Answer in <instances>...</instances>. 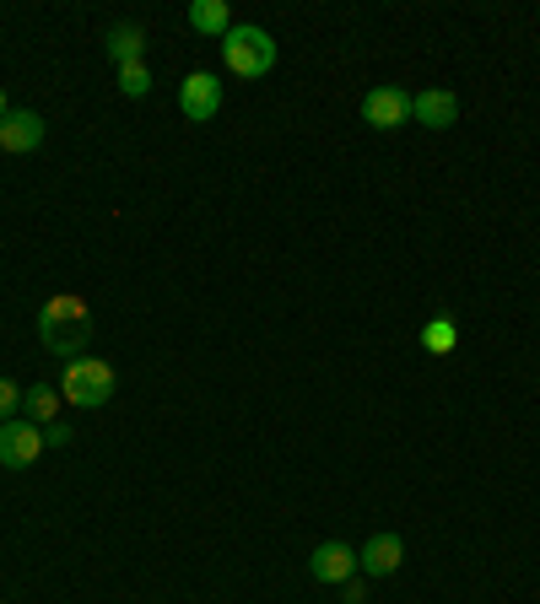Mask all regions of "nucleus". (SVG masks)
Listing matches in <instances>:
<instances>
[{
	"instance_id": "obj_14",
	"label": "nucleus",
	"mask_w": 540,
	"mask_h": 604,
	"mask_svg": "<svg viewBox=\"0 0 540 604\" xmlns=\"http://www.w3.org/2000/svg\"><path fill=\"white\" fill-rule=\"evenodd\" d=\"M459 346V324L449 314H438V319L421 324V351H432V357H449Z\"/></svg>"
},
{
	"instance_id": "obj_5",
	"label": "nucleus",
	"mask_w": 540,
	"mask_h": 604,
	"mask_svg": "<svg viewBox=\"0 0 540 604\" xmlns=\"http://www.w3.org/2000/svg\"><path fill=\"white\" fill-rule=\"evenodd\" d=\"M179 109H184V120H195V124L216 120V109H222V81L211 76V71L184 76V86H179Z\"/></svg>"
},
{
	"instance_id": "obj_12",
	"label": "nucleus",
	"mask_w": 540,
	"mask_h": 604,
	"mask_svg": "<svg viewBox=\"0 0 540 604\" xmlns=\"http://www.w3.org/2000/svg\"><path fill=\"white\" fill-rule=\"evenodd\" d=\"M60 400H65V395H60L54 383H33V389L22 395V410H28V421H33V427H54Z\"/></svg>"
},
{
	"instance_id": "obj_6",
	"label": "nucleus",
	"mask_w": 540,
	"mask_h": 604,
	"mask_svg": "<svg viewBox=\"0 0 540 604\" xmlns=\"http://www.w3.org/2000/svg\"><path fill=\"white\" fill-rule=\"evenodd\" d=\"M363 120L374 124V130H400V124L411 120V92H400V86H374V92L363 98Z\"/></svg>"
},
{
	"instance_id": "obj_10",
	"label": "nucleus",
	"mask_w": 540,
	"mask_h": 604,
	"mask_svg": "<svg viewBox=\"0 0 540 604\" xmlns=\"http://www.w3.org/2000/svg\"><path fill=\"white\" fill-rule=\"evenodd\" d=\"M314 583H346V577H357V551L351 545H340V540H325L319 551H314Z\"/></svg>"
},
{
	"instance_id": "obj_17",
	"label": "nucleus",
	"mask_w": 540,
	"mask_h": 604,
	"mask_svg": "<svg viewBox=\"0 0 540 604\" xmlns=\"http://www.w3.org/2000/svg\"><path fill=\"white\" fill-rule=\"evenodd\" d=\"M340 604H368V588H363V577H346V583H340Z\"/></svg>"
},
{
	"instance_id": "obj_7",
	"label": "nucleus",
	"mask_w": 540,
	"mask_h": 604,
	"mask_svg": "<svg viewBox=\"0 0 540 604\" xmlns=\"http://www.w3.org/2000/svg\"><path fill=\"white\" fill-rule=\"evenodd\" d=\"M39 146H43V120L33 109H11V114L0 120V152L22 157V152H39Z\"/></svg>"
},
{
	"instance_id": "obj_2",
	"label": "nucleus",
	"mask_w": 540,
	"mask_h": 604,
	"mask_svg": "<svg viewBox=\"0 0 540 604\" xmlns=\"http://www.w3.org/2000/svg\"><path fill=\"white\" fill-rule=\"evenodd\" d=\"M222 60H227L233 76L259 81L276 71V39L265 28H254V22H233V33L222 39Z\"/></svg>"
},
{
	"instance_id": "obj_1",
	"label": "nucleus",
	"mask_w": 540,
	"mask_h": 604,
	"mask_svg": "<svg viewBox=\"0 0 540 604\" xmlns=\"http://www.w3.org/2000/svg\"><path fill=\"white\" fill-rule=\"evenodd\" d=\"M92 335H98V324H92V308H86L82 297L60 291V297H49V303H43V314H39L43 351H54V357L77 362V357H92V351H86V346H92Z\"/></svg>"
},
{
	"instance_id": "obj_15",
	"label": "nucleus",
	"mask_w": 540,
	"mask_h": 604,
	"mask_svg": "<svg viewBox=\"0 0 540 604\" xmlns=\"http://www.w3.org/2000/svg\"><path fill=\"white\" fill-rule=\"evenodd\" d=\"M120 92H125V98H146V92H152V71H146L141 60H135V65H120Z\"/></svg>"
},
{
	"instance_id": "obj_18",
	"label": "nucleus",
	"mask_w": 540,
	"mask_h": 604,
	"mask_svg": "<svg viewBox=\"0 0 540 604\" xmlns=\"http://www.w3.org/2000/svg\"><path fill=\"white\" fill-rule=\"evenodd\" d=\"M43 443H71V427H60V421H54V427H43Z\"/></svg>"
},
{
	"instance_id": "obj_13",
	"label": "nucleus",
	"mask_w": 540,
	"mask_h": 604,
	"mask_svg": "<svg viewBox=\"0 0 540 604\" xmlns=\"http://www.w3.org/2000/svg\"><path fill=\"white\" fill-rule=\"evenodd\" d=\"M109 54H114L120 65H135V60L146 54V28H141V22H120V28L109 33Z\"/></svg>"
},
{
	"instance_id": "obj_19",
	"label": "nucleus",
	"mask_w": 540,
	"mask_h": 604,
	"mask_svg": "<svg viewBox=\"0 0 540 604\" xmlns=\"http://www.w3.org/2000/svg\"><path fill=\"white\" fill-rule=\"evenodd\" d=\"M6 114H11V103H6V92H0V120H6Z\"/></svg>"
},
{
	"instance_id": "obj_3",
	"label": "nucleus",
	"mask_w": 540,
	"mask_h": 604,
	"mask_svg": "<svg viewBox=\"0 0 540 604\" xmlns=\"http://www.w3.org/2000/svg\"><path fill=\"white\" fill-rule=\"evenodd\" d=\"M114 389H120V378H114V367L103 362V357H77V362H65L60 395H65L71 405H82V410H98V405L114 400Z\"/></svg>"
},
{
	"instance_id": "obj_8",
	"label": "nucleus",
	"mask_w": 540,
	"mask_h": 604,
	"mask_svg": "<svg viewBox=\"0 0 540 604\" xmlns=\"http://www.w3.org/2000/svg\"><path fill=\"white\" fill-rule=\"evenodd\" d=\"M411 120L427 124V130H449V124L459 120V98L449 86H427V92L411 98Z\"/></svg>"
},
{
	"instance_id": "obj_4",
	"label": "nucleus",
	"mask_w": 540,
	"mask_h": 604,
	"mask_svg": "<svg viewBox=\"0 0 540 604\" xmlns=\"http://www.w3.org/2000/svg\"><path fill=\"white\" fill-rule=\"evenodd\" d=\"M39 453H43V427H33L28 416L0 427V464L6 470H28V464H39Z\"/></svg>"
},
{
	"instance_id": "obj_16",
	"label": "nucleus",
	"mask_w": 540,
	"mask_h": 604,
	"mask_svg": "<svg viewBox=\"0 0 540 604\" xmlns=\"http://www.w3.org/2000/svg\"><path fill=\"white\" fill-rule=\"evenodd\" d=\"M22 395H28V389H17L11 378H0V427H6V421H17V410H22Z\"/></svg>"
},
{
	"instance_id": "obj_9",
	"label": "nucleus",
	"mask_w": 540,
	"mask_h": 604,
	"mask_svg": "<svg viewBox=\"0 0 540 604\" xmlns=\"http://www.w3.org/2000/svg\"><path fill=\"white\" fill-rule=\"evenodd\" d=\"M406 562V540L400 534H374L363 551H357V566L368 572V577H389V572H400Z\"/></svg>"
},
{
	"instance_id": "obj_11",
	"label": "nucleus",
	"mask_w": 540,
	"mask_h": 604,
	"mask_svg": "<svg viewBox=\"0 0 540 604\" xmlns=\"http://www.w3.org/2000/svg\"><path fill=\"white\" fill-rule=\"evenodd\" d=\"M190 28H195V33H211V39H227V33H233L227 0H195V6H190Z\"/></svg>"
}]
</instances>
